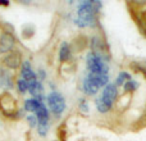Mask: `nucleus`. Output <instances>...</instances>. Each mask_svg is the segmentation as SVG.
Masks as SVG:
<instances>
[{
  "label": "nucleus",
  "instance_id": "obj_3",
  "mask_svg": "<svg viewBox=\"0 0 146 141\" xmlns=\"http://www.w3.org/2000/svg\"><path fill=\"white\" fill-rule=\"evenodd\" d=\"M48 105L54 116L60 117L63 114V112L66 110V99L63 98V95L60 92L53 91L48 96Z\"/></svg>",
  "mask_w": 146,
  "mask_h": 141
},
{
  "label": "nucleus",
  "instance_id": "obj_9",
  "mask_svg": "<svg viewBox=\"0 0 146 141\" xmlns=\"http://www.w3.org/2000/svg\"><path fill=\"white\" fill-rule=\"evenodd\" d=\"M99 86L96 85L95 82H94L92 80H91L88 76H86L85 77V80H83V82H82V90H83V92L86 94V95H95L96 92L99 91Z\"/></svg>",
  "mask_w": 146,
  "mask_h": 141
},
{
  "label": "nucleus",
  "instance_id": "obj_2",
  "mask_svg": "<svg viewBox=\"0 0 146 141\" xmlns=\"http://www.w3.org/2000/svg\"><path fill=\"white\" fill-rule=\"evenodd\" d=\"M86 67L88 69V73L94 74H108L109 66L103 59V57L98 53H90L86 58Z\"/></svg>",
  "mask_w": 146,
  "mask_h": 141
},
{
  "label": "nucleus",
  "instance_id": "obj_7",
  "mask_svg": "<svg viewBox=\"0 0 146 141\" xmlns=\"http://www.w3.org/2000/svg\"><path fill=\"white\" fill-rule=\"evenodd\" d=\"M21 78L25 80L26 82H31L33 80H37V74L31 68L30 62H23L22 68H21Z\"/></svg>",
  "mask_w": 146,
  "mask_h": 141
},
{
  "label": "nucleus",
  "instance_id": "obj_17",
  "mask_svg": "<svg viewBox=\"0 0 146 141\" xmlns=\"http://www.w3.org/2000/svg\"><path fill=\"white\" fill-rule=\"evenodd\" d=\"M95 105H96V109H98L99 112H100V113H108L109 110H110V109L108 108V106L105 105V104L103 103V101L100 100V99H96V103H95Z\"/></svg>",
  "mask_w": 146,
  "mask_h": 141
},
{
  "label": "nucleus",
  "instance_id": "obj_6",
  "mask_svg": "<svg viewBox=\"0 0 146 141\" xmlns=\"http://www.w3.org/2000/svg\"><path fill=\"white\" fill-rule=\"evenodd\" d=\"M14 45V37L10 33H3L0 36V53H9Z\"/></svg>",
  "mask_w": 146,
  "mask_h": 141
},
{
  "label": "nucleus",
  "instance_id": "obj_21",
  "mask_svg": "<svg viewBox=\"0 0 146 141\" xmlns=\"http://www.w3.org/2000/svg\"><path fill=\"white\" fill-rule=\"evenodd\" d=\"M8 5L9 4V1H8V0H0V5Z\"/></svg>",
  "mask_w": 146,
  "mask_h": 141
},
{
  "label": "nucleus",
  "instance_id": "obj_1",
  "mask_svg": "<svg viewBox=\"0 0 146 141\" xmlns=\"http://www.w3.org/2000/svg\"><path fill=\"white\" fill-rule=\"evenodd\" d=\"M101 8V1H82L78 7L74 23L78 27H90L95 22V14Z\"/></svg>",
  "mask_w": 146,
  "mask_h": 141
},
{
  "label": "nucleus",
  "instance_id": "obj_20",
  "mask_svg": "<svg viewBox=\"0 0 146 141\" xmlns=\"http://www.w3.org/2000/svg\"><path fill=\"white\" fill-rule=\"evenodd\" d=\"M38 77H40L41 80H45V78H46L45 70H44V69H40V70H38Z\"/></svg>",
  "mask_w": 146,
  "mask_h": 141
},
{
  "label": "nucleus",
  "instance_id": "obj_10",
  "mask_svg": "<svg viewBox=\"0 0 146 141\" xmlns=\"http://www.w3.org/2000/svg\"><path fill=\"white\" fill-rule=\"evenodd\" d=\"M35 116H36V118H37L38 123H49V110L44 103L40 104V106L37 108Z\"/></svg>",
  "mask_w": 146,
  "mask_h": 141
},
{
  "label": "nucleus",
  "instance_id": "obj_11",
  "mask_svg": "<svg viewBox=\"0 0 146 141\" xmlns=\"http://www.w3.org/2000/svg\"><path fill=\"white\" fill-rule=\"evenodd\" d=\"M41 103H42V101H38V100H36V99H33V98L27 99V100L25 101V110L26 112H30L31 114H32V113L35 114Z\"/></svg>",
  "mask_w": 146,
  "mask_h": 141
},
{
  "label": "nucleus",
  "instance_id": "obj_14",
  "mask_svg": "<svg viewBox=\"0 0 146 141\" xmlns=\"http://www.w3.org/2000/svg\"><path fill=\"white\" fill-rule=\"evenodd\" d=\"M123 88H124V91H126V92H133V91H136L137 88H139V82H137V81L129 80L128 82L124 83Z\"/></svg>",
  "mask_w": 146,
  "mask_h": 141
},
{
  "label": "nucleus",
  "instance_id": "obj_19",
  "mask_svg": "<svg viewBox=\"0 0 146 141\" xmlns=\"http://www.w3.org/2000/svg\"><path fill=\"white\" fill-rule=\"evenodd\" d=\"M80 109H81L82 112H85V113H87V112H88L87 101H86L85 99H81V100H80Z\"/></svg>",
  "mask_w": 146,
  "mask_h": 141
},
{
  "label": "nucleus",
  "instance_id": "obj_12",
  "mask_svg": "<svg viewBox=\"0 0 146 141\" xmlns=\"http://www.w3.org/2000/svg\"><path fill=\"white\" fill-rule=\"evenodd\" d=\"M71 58V49H69V45L67 43H63L60 45V49H59V59L62 62H67Z\"/></svg>",
  "mask_w": 146,
  "mask_h": 141
},
{
  "label": "nucleus",
  "instance_id": "obj_15",
  "mask_svg": "<svg viewBox=\"0 0 146 141\" xmlns=\"http://www.w3.org/2000/svg\"><path fill=\"white\" fill-rule=\"evenodd\" d=\"M17 88H18V91H19L21 94H25L26 91H28V83L26 82L25 80L19 78V80L17 81Z\"/></svg>",
  "mask_w": 146,
  "mask_h": 141
},
{
  "label": "nucleus",
  "instance_id": "obj_8",
  "mask_svg": "<svg viewBox=\"0 0 146 141\" xmlns=\"http://www.w3.org/2000/svg\"><path fill=\"white\" fill-rule=\"evenodd\" d=\"M4 64L8 68H13V69L22 66V59H21L19 53H9L4 58Z\"/></svg>",
  "mask_w": 146,
  "mask_h": 141
},
{
  "label": "nucleus",
  "instance_id": "obj_4",
  "mask_svg": "<svg viewBox=\"0 0 146 141\" xmlns=\"http://www.w3.org/2000/svg\"><path fill=\"white\" fill-rule=\"evenodd\" d=\"M117 96H118V88H117L115 83H108L105 87L103 88L100 95V100L108 106L109 109H111V106L114 105L117 100Z\"/></svg>",
  "mask_w": 146,
  "mask_h": 141
},
{
  "label": "nucleus",
  "instance_id": "obj_18",
  "mask_svg": "<svg viewBox=\"0 0 146 141\" xmlns=\"http://www.w3.org/2000/svg\"><path fill=\"white\" fill-rule=\"evenodd\" d=\"M27 122H28V126L30 127H37V124H38V121H37L35 114L27 116Z\"/></svg>",
  "mask_w": 146,
  "mask_h": 141
},
{
  "label": "nucleus",
  "instance_id": "obj_5",
  "mask_svg": "<svg viewBox=\"0 0 146 141\" xmlns=\"http://www.w3.org/2000/svg\"><path fill=\"white\" fill-rule=\"evenodd\" d=\"M27 83H28V91H30V94L32 95V98L38 101H42V94H44L42 83L38 80H33Z\"/></svg>",
  "mask_w": 146,
  "mask_h": 141
},
{
  "label": "nucleus",
  "instance_id": "obj_13",
  "mask_svg": "<svg viewBox=\"0 0 146 141\" xmlns=\"http://www.w3.org/2000/svg\"><path fill=\"white\" fill-rule=\"evenodd\" d=\"M129 80H131V74L128 72H121L115 80V86L117 87L118 86H124V83L128 82Z\"/></svg>",
  "mask_w": 146,
  "mask_h": 141
},
{
  "label": "nucleus",
  "instance_id": "obj_16",
  "mask_svg": "<svg viewBox=\"0 0 146 141\" xmlns=\"http://www.w3.org/2000/svg\"><path fill=\"white\" fill-rule=\"evenodd\" d=\"M37 132L40 136H46L49 132V123H38L37 124Z\"/></svg>",
  "mask_w": 146,
  "mask_h": 141
}]
</instances>
